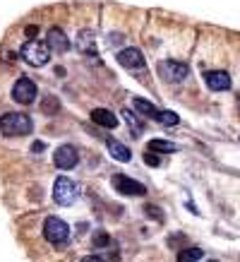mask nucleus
Masks as SVG:
<instances>
[{
  "instance_id": "obj_23",
  "label": "nucleus",
  "mask_w": 240,
  "mask_h": 262,
  "mask_svg": "<svg viewBox=\"0 0 240 262\" xmlns=\"http://www.w3.org/2000/svg\"><path fill=\"white\" fill-rule=\"evenodd\" d=\"M144 212H147V214H154V219H156V222H161V219H163V212H161L159 207L147 205V207H144Z\"/></svg>"
},
{
  "instance_id": "obj_13",
  "label": "nucleus",
  "mask_w": 240,
  "mask_h": 262,
  "mask_svg": "<svg viewBox=\"0 0 240 262\" xmlns=\"http://www.w3.org/2000/svg\"><path fill=\"white\" fill-rule=\"evenodd\" d=\"M91 120H94L99 127H108V130L118 127V118H115V113L108 111V108H94V111H91Z\"/></svg>"
},
{
  "instance_id": "obj_22",
  "label": "nucleus",
  "mask_w": 240,
  "mask_h": 262,
  "mask_svg": "<svg viewBox=\"0 0 240 262\" xmlns=\"http://www.w3.org/2000/svg\"><path fill=\"white\" fill-rule=\"evenodd\" d=\"M144 164H147V166H161V159L159 157H156V154H154V151H144Z\"/></svg>"
},
{
  "instance_id": "obj_7",
  "label": "nucleus",
  "mask_w": 240,
  "mask_h": 262,
  "mask_svg": "<svg viewBox=\"0 0 240 262\" xmlns=\"http://www.w3.org/2000/svg\"><path fill=\"white\" fill-rule=\"evenodd\" d=\"M53 164H56L60 171H70L80 164V151L75 149L72 144H60L56 151H53Z\"/></svg>"
},
{
  "instance_id": "obj_11",
  "label": "nucleus",
  "mask_w": 240,
  "mask_h": 262,
  "mask_svg": "<svg viewBox=\"0 0 240 262\" xmlns=\"http://www.w3.org/2000/svg\"><path fill=\"white\" fill-rule=\"evenodd\" d=\"M75 46H77V51L80 53H84V56H96V36L91 29H82L80 34H77V39H75Z\"/></svg>"
},
{
  "instance_id": "obj_20",
  "label": "nucleus",
  "mask_w": 240,
  "mask_h": 262,
  "mask_svg": "<svg viewBox=\"0 0 240 262\" xmlns=\"http://www.w3.org/2000/svg\"><path fill=\"white\" fill-rule=\"evenodd\" d=\"M41 111L48 113V116H51V113H58L60 111V101H58L56 96H46L43 103H41Z\"/></svg>"
},
{
  "instance_id": "obj_28",
  "label": "nucleus",
  "mask_w": 240,
  "mask_h": 262,
  "mask_svg": "<svg viewBox=\"0 0 240 262\" xmlns=\"http://www.w3.org/2000/svg\"><path fill=\"white\" fill-rule=\"evenodd\" d=\"M238 101H240V96H238Z\"/></svg>"
},
{
  "instance_id": "obj_5",
  "label": "nucleus",
  "mask_w": 240,
  "mask_h": 262,
  "mask_svg": "<svg viewBox=\"0 0 240 262\" xmlns=\"http://www.w3.org/2000/svg\"><path fill=\"white\" fill-rule=\"evenodd\" d=\"M159 75H161V80L178 84V82L187 80L190 68H187L185 63H180V60H161V63H159Z\"/></svg>"
},
{
  "instance_id": "obj_6",
  "label": "nucleus",
  "mask_w": 240,
  "mask_h": 262,
  "mask_svg": "<svg viewBox=\"0 0 240 262\" xmlns=\"http://www.w3.org/2000/svg\"><path fill=\"white\" fill-rule=\"evenodd\" d=\"M111 183H113V188H115L120 195H125V198H142V195H147V188H144L139 181L130 178V176L115 173L111 178Z\"/></svg>"
},
{
  "instance_id": "obj_1",
  "label": "nucleus",
  "mask_w": 240,
  "mask_h": 262,
  "mask_svg": "<svg viewBox=\"0 0 240 262\" xmlns=\"http://www.w3.org/2000/svg\"><path fill=\"white\" fill-rule=\"evenodd\" d=\"M32 130H34V120L27 113L10 111L0 116V133L5 137H22V135H29Z\"/></svg>"
},
{
  "instance_id": "obj_9",
  "label": "nucleus",
  "mask_w": 240,
  "mask_h": 262,
  "mask_svg": "<svg viewBox=\"0 0 240 262\" xmlns=\"http://www.w3.org/2000/svg\"><path fill=\"white\" fill-rule=\"evenodd\" d=\"M118 63L123 65V68H128V70H142L144 68V56H142V51L139 48H123V51H118Z\"/></svg>"
},
{
  "instance_id": "obj_8",
  "label": "nucleus",
  "mask_w": 240,
  "mask_h": 262,
  "mask_svg": "<svg viewBox=\"0 0 240 262\" xmlns=\"http://www.w3.org/2000/svg\"><path fill=\"white\" fill-rule=\"evenodd\" d=\"M36 94H39V89L29 77H19L15 82V87H12V99L17 103H34Z\"/></svg>"
},
{
  "instance_id": "obj_3",
  "label": "nucleus",
  "mask_w": 240,
  "mask_h": 262,
  "mask_svg": "<svg viewBox=\"0 0 240 262\" xmlns=\"http://www.w3.org/2000/svg\"><path fill=\"white\" fill-rule=\"evenodd\" d=\"M22 58L29 65H34V68H41V65L48 63L51 48H48V43H43V41H39V39H29L22 46Z\"/></svg>"
},
{
  "instance_id": "obj_2",
  "label": "nucleus",
  "mask_w": 240,
  "mask_h": 262,
  "mask_svg": "<svg viewBox=\"0 0 240 262\" xmlns=\"http://www.w3.org/2000/svg\"><path fill=\"white\" fill-rule=\"evenodd\" d=\"M77 198H80V185L67 176H58L53 183V200L60 207H70L77 202Z\"/></svg>"
},
{
  "instance_id": "obj_15",
  "label": "nucleus",
  "mask_w": 240,
  "mask_h": 262,
  "mask_svg": "<svg viewBox=\"0 0 240 262\" xmlns=\"http://www.w3.org/2000/svg\"><path fill=\"white\" fill-rule=\"evenodd\" d=\"M147 151H154V154H156V151H161V154H173V151H178V144L156 137V140H149V149Z\"/></svg>"
},
{
  "instance_id": "obj_18",
  "label": "nucleus",
  "mask_w": 240,
  "mask_h": 262,
  "mask_svg": "<svg viewBox=\"0 0 240 262\" xmlns=\"http://www.w3.org/2000/svg\"><path fill=\"white\" fill-rule=\"evenodd\" d=\"M204 257V250L202 248H185L178 253V262H200Z\"/></svg>"
},
{
  "instance_id": "obj_19",
  "label": "nucleus",
  "mask_w": 240,
  "mask_h": 262,
  "mask_svg": "<svg viewBox=\"0 0 240 262\" xmlns=\"http://www.w3.org/2000/svg\"><path fill=\"white\" fill-rule=\"evenodd\" d=\"M154 120H159L161 125H166V127H173V125L180 123V116H178L176 111H159Z\"/></svg>"
},
{
  "instance_id": "obj_26",
  "label": "nucleus",
  "mask_w": 240,
  "mask_h": 262,
  "mask_svg": "<svg viewBox=\"0 0 240 262\" xmlns=\"http://www.w3.org/2000/svg\"><path fill=\"white\" fill-rule=\"evenodd\" d=\"M36 32H39L36 27H29V29H27V36H34V39H36Z\"/></svg>"
},
{
  "instance_id": "obj_25",
  "label": "nucleus",
  "mask_w": 240,
  "mask_h": 262,
  "mask_svg": "<svg viewBox=\"0 0 240 262\" xmlns=\"http://www.w3.org/2000/svg\"><path fill=\"white\" fill-rule=\"evenodd\" d=\"M82 262H104L99 255H87V257H82Z\"/></svg>"
},
{
  "instance_id": "obj_4",
  "label": "nucleus",
  "mask_w": 240,
  "mask_h": 262,
  "mask_svg": "<svg viewBox=\"0 0 240 262\" xmlns=\"http://www.w3.org/2000/svg\"><path fill=\"white\" fill-rule=\"evenodd\" d=\"M43 236H46L48 243L53 246H63L70 238V226L60 219V216H48L43 222Z\"/></svg>"
},
{
  "instance_id": "obj_16",
  "label": "nucleus",
  "mask_w": 240,
  "mask_h": 262,
  "mask_svg": "<svg viewBox=\"0 0 240 262\" xmlns=\"http://www.w3.org/2000/svg\"><path fill=\"white\" fill-rule=\"evenodd\" d=\"M132 103H135L137 111L142 113V116H147V118H156V113H159V108H156L152 101L142 99V96H135V99H132Z\"/></svg>"
},
{
  "instance_id": "obj_24",
  "label": "nucleus",
  "mask_w": 240,
  "mask_h": 262,
  "mask_svg": "<svg viewBox=\"0 0 240 262\" xmlns=\"http://www.w3.org/2000/svg\"><path fill=\"white\" fill-rule=\"evenodd\" d=\"M43 149H46V142H41V140L32 144V151H36V154H39V151H43Z\"/></svg>"
},
{
  "instance_id": "obj_14",
  "label": "nucleus",
  "mask_w": 240,
  "mask_h": 262,
  "mask_svg": "<svg viewBox=\"0 0 240 262\" xmlns=\"http://www.w3.org/2000/svg\"><path fill=\"white\" fill-rule=\"evenodd\" d=\"M106 147H108V151H111L113 159H118V161H130V159H132V151H130V147H128V144H123L120 140H108V142H106Z\"/></svg>"
},
{
  "instance_id": "obj_27",
  "label": "nucleus",
  "mask_w": 240,
  "mask_h": 262,
  "mask_svg": "<svg viewBox=\"0 0 240 262\" xmlns=\"http://www.w3.org/2000/svg\"><path fill=\"white\" fill-rule=\"evenodd\" d=\"M209 262H216V260H209Z\"/></svg>"
},
{
  "instance_id": "obj_10",
  "label": "nucleus",
  "mask_w": 240,
  "mask_h": 262,
  "mask_svg": "<svg viewBox=\"0 0 240 262\" xmlns=\"http://www.w3.org/2000/svg\"><path fill=\"white\" fill-rule=\"evenodd\" d=\"M202 77H204V84L211 92H226V89H231V75L224 70H207Z\"/></svg>"
},
{
  "instance_id": "obj_17",
  "label": "nucleus",
  "mask_w": 240,
  "mask_h": 262,
  "mask_svg": "<svg viewBox=\"0 0 240 262\" xmlns=\"http://www.w3.org/2000/svg\"><path fill=\"white\" fill-rule=\"evenodd\" d=\"M123 120H125V123H128V125L132 127V133H135L137 137H139V135H142V133H144L142 120L137 118V116H135V113H132V111H130V108H123Z\"/></svg>"
},
{
  "instance_id": "obj_12",
  "label": "nucleus",
  "mask_w": 240,
  "mask_h": 262,
  "mask_svg": "<svg viewBox=\"0 0 240 262\" xmlns=\"http://www.w3.org/2000/svg\"><path fill=\"white\" fill-rule=\"evenodd\" d=\"M48 48H53L56 53H65L67 48H70V39H67V34L60 29V27H53L51 32H48Z\"/></svg>"
},
{
  "instance_id": "obj_21",
  "label": "nucleus",
  "mask_w": 240,
  "mask_h": 262,
  "mask_svg": "<svg viewBox=\"0 0 240 262\" xmlns=\"http://www.w3.org/2000/svg\"><path fill=\"white\" fill-rule=\"evenodd\" d=\"M94 246H96V248L111 246V236H108V233H104V231H99V233L94 236Z\"/></svg>"
}]
</instances>
